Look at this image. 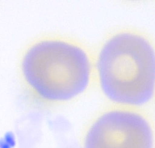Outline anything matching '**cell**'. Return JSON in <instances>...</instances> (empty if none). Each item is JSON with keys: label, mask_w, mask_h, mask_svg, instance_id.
I'll use <instances>...</instances> for the list:
<instances>
[{"label": "cell", "mask_w": 155, "mask_h": 148, "mask_svg": "<svg viewBox=\"0 0 155 148\" xmlns=\"http://www.w3.org/2000/svg\"><path fill=\"white\" fill-rule=\"evenodd\" d=\"M94 71L103 94L119 106H143L153 97L155 49L144 34L126 30L107 38L94 61Z\"/></svg>", "instance_id": "obj_1"}, {"label": "cell", "mask_w": 155, "mask_h": 148, "mask_svg": "<svg viewBox=\"0 0 155 148\" xmlns=\"http://www.w3.org/2000/svg\"><path fill=\"white\" fill-rule=\"evenodd\" d=\"M27 85L41 99L68 102L84 93L94 74V61L88 50L75 41L47 38L32 45L22 61Z\"/></svg>", "instance_id": "obj_2"}, {"label": "cell", "mask_w": 155, "mask_h": 148, "mask_svg": "<svg viewBox=\"0 0 155 148\" xmlns=\"http://www.w3.org/2000/svg\"><path fill=\"white\" fill-rule=\"evenodd\" d=\"M151 125L135 108L120 106L107 110L86 132L84 148H153Z\"/></svg>", "instance_id": "obj_3"}, {"label": "cell", "mask_w": 155, "mask_h": 148, "mask_svg": "<svg viewBox=\"0 0 155 148\" xmlns=\"http://www.w3.org/2000/svg\"><path fill=\"white\" fill-rule=\"evenodd\" d=\"M4 141L11 147L14 148L16 145V140L13 133L10 132H7L3 138Z\"/></svg>", "instance_id": "obj_4"}, {"label": "cell", "mask_w": 155, "mask_h": 148, "mask_svg": "<svg viewBox=\"0 0 155 148\" xmlns=\"http://www.w3.org/2000/svg\"><path fill=\"white\" fill-rule=\"evenodd\" d=\"M0 148H12L3 139H0Z\"/></svg>", "instance_id": "obj_5"}]
</instances>
